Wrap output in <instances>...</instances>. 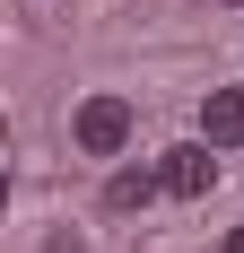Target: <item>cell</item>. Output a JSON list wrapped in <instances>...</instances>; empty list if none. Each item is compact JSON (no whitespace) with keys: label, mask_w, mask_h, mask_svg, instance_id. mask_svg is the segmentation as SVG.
<instances>
[{"label":"cell","mask_w":244,"mask_h":253,"mask_svg":"<svg viewBox=\"0 0 244 253\" xmlns=\"http://www.w3.org/2000/svg\"><path fill=\"white\" fill-rule=\"evenodd\" d=\"M131 123H140L131 96H87L70 114V140H79V157H122V149H131Z\"/></svg>","instance_id":"1"},{"label":"cell","mask_w":244,"mask_h":253,"mask_svg":"<svg viewBox=\"0 0 244 253\" xmlns=\"http://www.w3.org/2000/svg\"><path fill=\"white\" fill-rule=\"evenodd\" d=\"M148 192H166V175H157V166H114V183H105V201H114V210H140Z\"/></svg>","instance_id":"4"},{"label":"cell","mask_w":244,"mask_h":253,"mask_svg":"<svg viewBox=\"0 0 244 253\" xmlns=\"http://www.w3.org/2000/svg\"><path fill=\"white\" fill-rule=\"evenodd\" d=\"M201 140H209V149H244V87H209V105H201Z\"/></svg>","instance_id":"3"},{"label":"cell","mask_w":244,"mask_h":253,"mask_svg":"<svg viewBox=\"0 0 244 253\" xmlns=\"http://www.w3.org/2000/svg\"><path fill=\"white\" fill-rule=\"evenodd\" d=\"M227 253H244V227H227Z\"/></svg>","instance_id":"5"},{"label":"cell","mask_w":244,"mask_h":253,"mask_svg":"<svg viewBox=\"0 0 244 253\" xmlns=\"http://www.w3.org/2000/svg\"><path fill=\"white\" fill-rule=\"evenodd\" d=\"M157 175H166V192L201 201V192L218 183V149H209V140H183V149H166V157H157Z\"/></svg>","instance_id":"2"}]
</instances>
